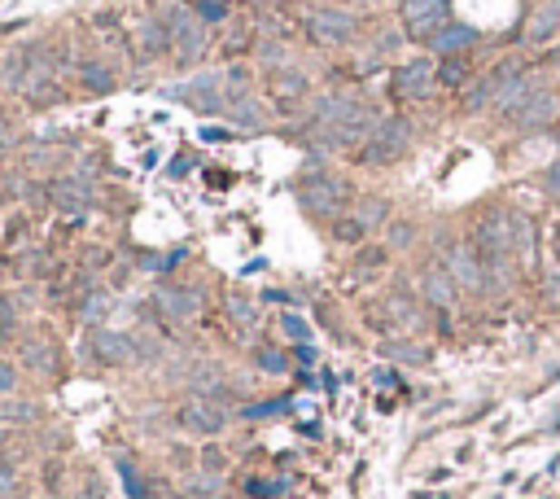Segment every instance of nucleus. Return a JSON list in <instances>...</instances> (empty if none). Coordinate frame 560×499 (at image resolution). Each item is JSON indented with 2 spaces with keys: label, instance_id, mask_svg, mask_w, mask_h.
<instances>
[{
  "label": "nucleus",
  "instance_id": "37",
  "mask_svg": "<svg viewBox=\"0 0 560 499\" xmlns=\"http://www.w3.org/2000/svg\"><path fill=\"white\" fill-rule=\"evenodd\" d=\"M9 333H14V307L0 298V338H9Z\"/></svg>",
  "mask_w": 560,
  "mask_h": 499
},
{
  "label": "nucleus",
  "instance_id": "9",
  "mask_svg": "<svg viewBox=\"0 0 560 499\" xmlns=\"http://www.w3.org/2000/svg\"><path fill=\"white\" fill-rule=\"evenodd\" d=\"M307 35L319 44H341L355 35V18L346 9H311L307 14Z\"/></svg>",
  "mask_w": 560,
  "mask_h": 499
},
{
  "label": "nucleus",
  "instance_id": "2",
  "mask_svg": "<svg viewBox=\"0 0 560 499\" xmlns=\"http://www.w3.org/2000/svg\"><path fill=\"white\" fill-rule=\"evenodd\" d=\"M408 150H412V123L408 119H381V123L372 127V136L364 141L359 162L364 167H390Z\"/></svg>",
  "mask_w": 560,
  "mask_h": 499
},
{
  "label": "nucleus",
  "instance_id": "29",
  "mask_svg": "<svg viewBox=\"0 0 560 499\" xmlns=\"http://www.w3.org/2000/svg\"><path fill=\"white\" fill-rule=\"evenodd\" d=\"M201 141H206V145H228V141H237V132H232V127H201Z\"/></svg>",
  "mask_w": 560,
  "mask_h": 499
},
{
  "label": "nucleus",
  "instance_id": "7",
  "mask_svg": "<svg viewBox=\"0 0 560 499\" xmlns=\"http://www.w3.org/2000/svg\"><path fill=\"white\" fill-rule=\"evenodd\" d=\"M180 425L189 429V434H201V438H215V434H223V425H228V412H223L215 399H189L184 407H180Z\"/></svg>",
  "mask_w": 560,
  "mask_h": 499
},
{
  "label": "nucleus",
  "instance_id": "24",
  "mask_svg": "<svg viewBox=\"0 0 560 499\" xmlns=\"http://www.w3.org/2000/svg\"><path fill=\"white\" fill-rule=\"evenodd\" d=\"M355 220L364 228H377L381 220H386V201L381 198H368V201H359V210H355Z\"/></svg>",
  "mask_w": 560,
  "mask_h": 499
},
{
  "label": "nucleus",
  "instance_id": "6",
  "mask_svg": "<svg viewBox=\"0 0 560 499\" xmlns=\"http://www.w3.org/2000/svg\"><path fill=\"white\" fill-rule=\"evenodd\" d=\"M438 83V66L429 57H412L394 71V97L398 101H425Z\"/></svg>",
  "mask_w": 560,
  "mask_h": 499
},
{
  "label": "nucleus",
  "instance_id": "32",
  "mask_svg": "<svg viewBox=\"0 0 560 499\" xmlns=\"http://www.w3.org/2000/svg\"><path fill=\"white\" fill-rule=\"evenodd\" d=\"M280 407H285V403H280V399H268V403H254V407H245V416H250V421H263V416H271V412H280Z\"/></svg>",
  "mask_w": 560,
  "mask_h": 499
},
{
  "label": "nucleus",
  "instance_id": "33",
  "mask_svg": "<svg viewBox=\"0 0 560 499\" xmlns=\"http://www.w3.org/2000/svg\"><path fill=\"white\" fill-rule=\"evenodd\" d=\"M412 237H416V228H412V224H394V228H390V246H394V250L412 246Z\"/></svg>",
  "mask_w": 560,
  "mask_h": 499
},
{
  "label": "nucleus",
  "instance_id": "17",
  "mask_svg": "<svg viewBox=\"0 0 560 499\" xmlns=\"http://www.w3.org/2000/svg\"><path fill=\"white\" fill-rule=\"evenodd\" d=\"M560 35V0H543L535 9V18L526 26V40H535V44H547V40H556Z\"/></svg>",
  "mask_w": 560,
  "mask_h": 499
},
{
  "label": "nucleus",
  "instance_id": "13",
  "mask_svg": "<svg viewBox=\"0 0 560 499\" xmlns=\"http://www.w3.org/2000/svg\"><path fill=\"white\" fill-rule=\"evenodd\" d=\"M482 35H477V26H468V23H447L438 26L434 35H429V49L442 53V57H460L464 49H473Z\"/></svg>",
  "mask_w": 560,
  "mask_h": 499
},
{
  "label": "nucleus",
  "instance_id": "26",
  "mask_svg": "<svg viewBox=\"0 0 560 499\" xmlns=\"http://www.w3.org/2000/svg\"><path fill=\"white\" fill-rule=\"evenodd\" d=\"M254 359H259V368H263V373H285V368H290L285 350H259Z\"/></svg>",
  "mask_w": 560,
  "mask_h": 499
},
{
  "label": "nucleus",
  "instance_id": "14",
  "mask_svg": "<svg viewBox=\"0 0 560 499\" xmlns=\"http://www.w3.org/2000/svg\"><path fill=\"white\" fill-rule=\"evenodd\" d=\"M556 119H560V101L552 97V93H543V88H538L535 97H530L526 105H521V110H516V114H512V123H516V127H526V132L556 123Z\"/></svg>",
  "mask_w": 560,
  "mask_h": 499
},
{
  "label": "nucleus",
  "instance_id": "42",
  "mask_svg": "<svg viewBox=\"0 0 560 499\" xmlns=\"http://www.w3.org/2000/svg\"><path fill=\"white\" fill-rule=\"evenodd\" d=\"M9 486H14V474H9V465H5V460H0V495H5V491H9Z\"/></svg>",
  "mask_w": 560,
  "mask_h": 499
},
{
  "label": "nucleus",
  "instance_id": "5",
  "mask_svg": "<svg viewBox=\"0 0 560 499\" xmlns=\"http://www.w3.org/2000/svg\"><path fill=\"white\" fill-rule=\"evenodd\" d=\"M447 272H451V280H456L460 289H468V294H486V263H482L477 246L460 241V246L447 250Z\"/></svg>",
  "mask_w": 560,
  "mask_h": 499
},
{
  "label": "nucleus",
  "instance_id": "1",
  "mask_svg": "<svg viewBox=\"0 0 560 499\" xmlns=\"http://www.w3.org/2000/svg\"><path fill=\"white\" fill-rule=\"evenodd\" d=\"M473 246L482 259H508L512 250L521 246V215L508 210V206H495L477 220V232H473Z\"/></svg>",
  "mask_w": 560,
  "mask_h": 499
},
{
  "label": "nucleus",
  "instance_id": "45",
  "mask_svg": "<svg viewBox=\"0 0 560 499\" xmlns=\"http://www.w3.org/2000/svg\"><path fill=\"white\" fill-rule=\"evenodd\" d=\"M298 359H302V364H316V350H311L307 342H302V347H298Z\"/></svg>",
  "mask_w": 560,
  "mask_h": 499
},
{
  "label": "nucleus",
  "instance_id": "27",
  "mask_svg": "<svg viewBox=\"0 0 560 499\" xmlns=\"http://www.w3.org/2000/svg\"><path fill=\"white\" fill-rule=\"evenodd\" d=\"M464 75H468L464 57H447V66L438 71V79H442V83H451V88H456V83H464Z\"/></svg>",
  "mask_w": 560,
  "mask_h": 499
},
{
  "label": "nucleus",
  "instance_id": "20",
  "mask_svg": "<svg viewBox=\"0 0 560 499\" xmlns=\"http://www.w3.org/2000/svg\"><path fill=\"white\" fill-rule=\"evenodd\" d=\"M79 79H84L88 93H114V75H110L101 62H84V66H79Z\"/></svg>",
  "mask_w": 560,
  "mask_h": 499
},
{
  "label": "nucleus",
  "instance_id": "39",
  "mask_svg": "<svg viewBox=\"0 0 560 499\" xmlns=\"http://www.w3.org/2000/svg\"><path fill=\"white\" fill-rule=\"evenodd\" d=\"M280 486H271V482H250V495H276Z\"/></svg>",
  "mask_w": 560,
  "mask_h": 499
},
{
  "label": "nucleus",
  "instance_id": "21",
  "mask_svg": "<svg viewBox=\"0 0 560 499\" xmlns=\"http://www.w3.org/2000/svg\"><path fill=\"white\" fill-rule=\"evenodd\" d=\"M271 88H276V97L280 101H298L302 93H307V79L298 75V71H285V66H280V75L271 79Z\"/></svg>",
  "mask_w": 560,
  "mask_h": 499
},
{
  "label": "nucleus",
  "instance_id": "43",
  "mask_svg": "<svg viewBox=\"0 0 560 499\" xmlns=\"http://www.w3.org/2000/svg\"><path fill=\"white\" fill-rule=\"evenodd\" d=\"M101 307H110V298H105V302L93 298V302H88V311H84V316H88V320H97V316H101Z\"/></svg>",
  "mask_w": 560,
  "mask_h": 499
},
{
  "label": "nucleus",
  "instance_id": "44",
  "mask_svg": "<svg viewBox=\"0 0 560 499\" xmlns=\"http://www.w3.org/2000/svg\"><path fill=\"white\" fill-rule=\"evenodd\" d=\"M167 175H175V180H180V175H189V162H184V158H175V162H171V171Z\"/></svg>",
  "mask_w": 560,
  "mask_h": 499
},
{
  "label": "nucleus",
  "instance_id": "28",
  "mask_svg": "<svg viewBox=\"0 0 560 499\" xmlns=\"http://www.w3.org/2000/svg\"><path fill=\"white\" fill-rule=\"evenodd\" d=\"M386 355H394V359H403V364H425V350L408 347V342H390V347H381Z\"/></svg>",
  "mask_w": 560,
  "mask_h": 499
},
{
  "label": "nucleus",
  "instance_id": "12",
  "mask_svg": "<svg viewBox=\"0 0 560 499\" xmlns=\"http://www.w3.org/2000/svg\"><path fill=\"white\" fill-rule=\"evenodd\" d=\"M49 198H53V206L57 210H66V215H84L88 206H93V184L84 180V175H66V180H57L49 189Z\"/></svg>",
  "mask_w": 560,
  "mask_h": 499
},
{
  "label": "nucleus",
  "instance_id": "34",
  "mask_svg": "<svg viewBox=\"0 0 560 499\" xmlns=\"http://www.w3.org/2000/svg\"><path fill=\"white\" fill-rule=\"evenodd\" d=\"M66 158V150H44V153H31V167H57Z\"/></svg>",
  "mask_w": 560,
  "mask_h": 499
},
{
  "label": "nucleus",
  "instance_id": "30",
  "mask_svg": "<svg viewBox=\"0 0 560 499\" xmlns=\"http://www.w3.org/2000/svg\"><path fill=\"white\" fill-rule=\"evenodd\" d=\"M333 232H338V241H359V237H364L368 228L359 224V220H341V224L333 228Z\"/></svg>",
  "mask_w": 560,
  "mask_h": 499
},
{
  "label": "nucleus",
  "instance_id": "15",
  "mask_svg": "<svg viewBox=\"0 0 560 499\" xmlns=\"http://www.w3.org/2000/svg\"><path fill=\"white\" fill-rule=\"evenodd\" d=\"M153 302H158V311L167 320H193L197 311H201V298H197L193 289H175V285H162L153 294Z\"/></svg>",
  "mask_w": 560,
  "mask_h": 499
},
{
  "label": "nucleus",
  "instance_id": "40",
  "mask_svg": "<svg viewBox=\"0 0 560 499\" xmlns=\"http://www.w3.org/2000/svg\"><path fill=\"white\" fill-rule=\"evenodd\" d=\"M5 150H14V132H9V123L0 119V153Z\"/></svg>",
  "mask_w": 560,
  "mask_h": 499
},
{
  "label": "nucleus",
  "instance_id": "3",
  "mask_svg": "<svg viewBox=\"0 0 560 499\" xmlns=\"http://www.w3.org/2000/svg\"><path fill=\"white\" fill-rule=\"evenodd\" d=\"M298 201H302V210L316 215V220H338L341 210H346V201H350V189L341 184L338 175L311 171L298 184Z\"/></svg>",
  "mask_w": 560,
  "mask_h": 499
},
{
  "label": "nucleus",
  "instance_id": "31",
  "mask_svg": "<svg viewBox=\"0 0 560 499\" xmlns=\"http://www.w3.org/2000/svg\"><path fill=\"white\" fill-rule=\"evenodd\" d=\"M280 325H285V333H290L293 342H307V338H311V328L302 325L298 316H280Z\"/></svg>",
  "mask_w": 560,
  "mask_h": 499
},
{
  "label": "nucleus",
  "instance_id": "41",
  "mask_svg": "<svg viewBox=\"0 0 560 499\" xmlns=\"http://www.w3.org/2000/svg\"><path fill=\"white\" fill-rule=\"evenodd\" d=\"M201 460H206V469H215V474H220V469H223V455H220V451H206Z\"/></svg>",
  "mask_w": 560,
  "mask_h": 499
},
{
  "label": "nucleus",
  "instance_id": "18",
  "mask_svg": "<svg viewBox=\"0 0 560 499\" xmlns=\"http://www.w3.org/2000/svg\"><path fill=\"white\" fill-rule=\"evenodd\" d=\"M420 289H425V298L434 302V307H442V311H447V307H456V289H460V285L451 280V272H447V268H429V272L420 276Z\"/></svg>",
  "mask_w": 560,
  "mask_h": 499
},
{
  "label": "nucleus",
  "instance_id": "25",
  "mask_svg": "<svg viewBox=\"0 0 560 499\" xmlns=\"http://www.w3.org/2000/svg\"><path fill=\"white\" fill-rule=\"evenodd\" d=\"M193 14L201 23H223L228 18V0H193Z\"/></svg>",
  "mask_w": 560,
  "mask_h": 499
},
{
  "label": "nucleus",
  "instance_id": "35",
  "mask_svg": "<svg viewBox=\"0 0 560 499\" xmlns=\"http://www.w3.org/2000/svg\"><path fill=\"white\" fill-rule=\"evenodd\" d=\"M189 486H193V495H215V491H220V477H215V474H211V477H193Z\"/></svg>",
  "mask_w": 560,
  "mask_h": 499
},
{
  "label": "nucleus",
  "instance_id": "38",
  "mask_svg": "<svg viewBox=\"0 0 560 499\" xmlns=\"http://www.w3.org/2000/svg\"><path fill=\"white\" fill-rule=\"evenodd\" d=\"M543 184H547L552 193H560V162H556V167H547V175H543Z\"/></svg>",
  "mask_w": 560,
  "mask_h": 499
},
{
  "label": "nucleus",
  "instance_id": "23",
  "mask_svg": "<svg viewBox=\"0 0 560 499\" xmlns=\"http://www.w3.org/2000/svg\"><path fill=\"white\" fill-rule=\"evenodd\" d=\"M23 355H26V364H31V368H40V373H53V368H57V359H53L49 342H31Z\"/></svg>",
  "mask_w": 560,
  "mask_h": 499
},
{
  "label": "nucleus",
  "instance_id": "11",
  "mask_svg": "<svg viewBox=\"0 0 560 499\" xmlns=\"http://www.w3.org/2000/svg\"><path fill=\"white\" fill-rule=\"evenodd\" d=\"M93 355H97L105 368H127V364L141 359V355H136V338L114 333V328H97V333H93Z\"/></svg>",
  "mask_w": 560,
  "mask_h": 499
},
{
  "label": "nucleus",
  "instance_id": "4",
  "mask_svg": "<svg viewBox=\"0 0 560 499\" xmlns=\"http://www.w3.org/2000/svg\"><path fill=\"white\" fill-rule=\"evenodd\" d=\"M167 31H171V44H175L180 66H193L197 57L206 53V23L197 18L193 9H171V14H167Z\"/></svg>",
  "mask_w": 560,
  "mask_h": 499
},
{
  "label": "nucleus",
  "instance_id": "10",
  "mask_svg": "<svg viewBox=\"0 0 560 499\" xmlns=\"http://www.w3.org/2000/svg\"><path fill=\"white\" fill-rule=\"evenodd\" d=\"M451 0H403V26L412 35H434L438 26H447Z\"/></svg>",
  "mask_w": 560,
  "mask_h": 499
},
{
  "label": "nucleus",
  "instance_id": "19",
  "mask_svg": "<svg viewBox=\"0 0 560 499\" xmlns=\"http://www.w3.org/2000/svg\"><path fill=\"white\" fill-rule=\"evenodd\" d=\"M136 35H141V49H145V57H158V53L171 44V31H162V23H158V18H145Z\"/></svg>",
  "mask_w": 560,
  "mask_h": 499
},
{
  "label": "nucleus",
  "instance_id": "22",
  "mask_svg": "<svg viewBox=\"0 0 560 499\" xmlns=\"http://www.w3.org/2000/svg\"><path fill=\"white\" fill-rule=\"evenodd\" d=\"M228 316H232L237 325H245V328L259 325V311H254V302L241 298V294H232V298H228Z\"/></svg>",
  "mask_w": 560,
  "mask_h": 499
},
{
  "label": "nucleus",
  "instance_id": "16",
  "mask_svg": "<svg viewBox=\"0 0 560 499\" xmlns=\"http://www.w3.org/2000/svg\"><path fill=\"white\" fill-rule=\"evenodd\" d=\"M535 93H538V79L521 71V75H516V79H512V83H508V88L499 93V101H495V110H499V119H512V114H516V110H521L526 101L535 97Z\"/></svg>",
  "mask_w": 560,
  "mask_h": 499
},
{
  "label": "nucleus",
  "instance_id": "8",
  "mask_svg": "<svg viewBox=\"0 0 560 499\" xmlns=\"http://www.w3.org/2000/svg\"><path fill=\"white\" fill-rule=\"evenodd\" d=\"M516 75H521V66H516V62H499L490 75H482L473 88H468V93H464V110H486V105H495V101H499V93H504Z\"/></svg>",
  "mask_w": 560,
  "mask_h": 499
},
{
  "label": "nucleus",
  "instance_id": "36",
  "mask_svg": "<svg viewBox=\"0 0 560 499\" xmlns=\"http://www.w3.org/2000/svg\"><path fill=\"white\" fill-rule=\"evenodd\" d=\"M14 386H18V373H14V364H5V359H0V395H9Z\"/></svg>",
  "mask_w": 560,
  "mask_h": 499
}]
</instances>
